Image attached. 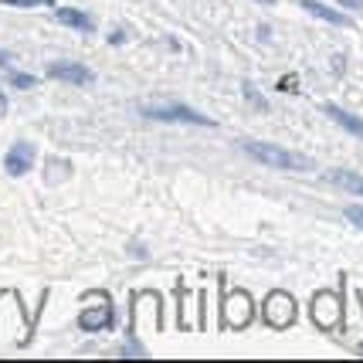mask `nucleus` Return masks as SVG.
Listing matches in <instances>:
<instances>
[{"label":"nucleus","mask_w":363,"mask_h":363,"mask_svg":"<svg viewBox=\"0 0 363 363\" xmlns=\"http://www.w3.org/2000/svg\"><path fill=\"white\" fill-rule=\"evenodd\" d=\"M245 150H248L255 160H262L265 167H275V170H309V167H313L306 157L292 153V150H285V146H275V143L248 140L245 143Z\"/></svg>","instance_id":"1"},{"label":"nucleus","mask_w":363,"mask_h":363,"mask_svg":"<svg viewBox=\"0 0 363 363\" xmlns=\"http://www.w3.org/2000/svg\"><path fill=\"white\" fill-rule=\"evenodd\" d=\"M143 116L146 119H157V123H190V126H214L207 116L194 112L190 106H180V102H160V106H143Z\"/></svg>","instance_id":"2"},{"label":"nucleus","mask_w":363,"mask_h":363,"mask_svg":"<svg viewBox=\"0 0 363 363\" xmlns=\"http://www.w3.org/2000/svg\"><path fill=\"white\" fill-rule=\"evenodd\" d=\"M292 319H296V299L289 292H272L265 299V323L275 330H285L292 326Z\"/></svg>","instance_id":"3"},{"label":"nucleus","mask_w":363,"mask_h":363,"mask_svg":"<svg viewBox=\"0 0 363 363\" xmlns=\"http://www.w3.org/2000/svg\"><path fill=\"white\" fill-rule=\"evenodd\" d=\"M343 313V306H340V296H333V292H319L316 299H313V319H316L323 330H333L336 326V319Z\"/></svg>","instance_id":"4"},{"label":"nucleus","mask_w":363,"mask_h":363,"mask_svg":"<svg viewBox=\"0 0 363 363\" xmlns=\"http://www.w3.org/2000/svg\"><path fill=\"white\" fill-rule=\"evenodd\" d=\"M31 167H34V146L24 140L17 143V146H11V153L4 157V170L11 177H24Z\"/></svg>","instance_id":"5"},{"label":"nucleus","mask_w":363,"mask_h":363,"mask_svg":"<svg viewBox=\"0 0 363 363\" xmlns=\"http://www.w3.org/2000/svg\"><path fill=\"white\" fill-rule=\"evenodd\" d=\"M252 319V299L245 292H231V299L224 302V326H245Z\"/></svg>","instance_id":"6"},{"label":"nucleus","mask_w":363,"mask_h":363,"mask_svg":"<svg viewBox=\"0 0 363 363\" xmlns=\"http://www.w3.org/2000/svg\"><path fill=\"white\" fill-rule=\"evenodd\" d=\"M48 75L58 82H72V85H89V82H92V72L79 62H55L48 68Z\"/></svg>","instance_id":"7"},{"label":"nucleus","mask_w":363,"mask_h":363,"mask_svg":"<svg viewBox=\"0 0 363 363\" xmlns=\"http://www.w3.org/2000/svg\"><path fill=\"white\" fill-rule=\"evenodd\" d=\"M109 323H112V306H109V299H106V296L99 299V309H85V313L79 316V326H82L85 333L106 330Z\"/></svg>","instance_id":"8"},{"label":"nucleus","mask_w":363,"mask_h":363,"mask_svg":"<svg viewBox=\"0 0 363 363\" xmlns=\"http://www.w3.org/2000/svg\"><path fill=\"white\" fill-rule=\"evenodd\" d=\"M55 17H58L62 24H68V28H79V31H92L95 28V21L85 14V11H79V7H58Z\"/></svg>","instance_id":"9"},{"label":"nucleus","mask_w":363,"mask_h":363,"mask_svg":"<svg viewBox=\"0 0 363 363\" xmlns=\"http://www.w3.org/2000/svg\"><path fill=\"white\" fill-rule=\"evenodd\" d=\"M302 7H306L309 14H316L319 21H330V24H347V17L340 14V11H333V7L319 4V0H302Z\"/></svg>","instance_id":"10"},{"label":"nucleus","mask_w":363,"mask_h":363,"mask_svg":"<svg viewBox=\"0 0 363 363\" xmlns=\"http://www.w3.org/2000/svg\"><path fill=\"white\" fill-rule=\"evenodd\" d=\"M326 116H333V119H336L343 129H350V133L363 136V119H357V116H350V112H343V109H336V106H326Z\"/></svg>","instance_id":"11"},{"label":"nucleus","mask_w":363,"mask_h":363,"mask_svg":"<svg viewBox=\"0 0 363 363\" xmlns=\"http://www.w3.org/2000/svg\"><path fill=\"white\" fill-rule=\"evenodd\" d=\"M333 180H336L340 187H347L350 194H360V197H363V177H360V174H350V170H336V174H333Z\"/></svg>","instance_id":"12"},{"label":"nucleus","mask_w":363,"mask_h":363,"mask_svg":"<svg viewBox=\"0 0 363 363\" xmlns=\"http://www.w3.org/2000/svg\"><path fill=\"white\" fill-rule=\"evenodd\" d=\"M347 218L363 231V204H350V207H347Z\"/></svg>","instance_id":"13"},{"label":"nucleus","mask_w":363,"mask_h":363,"mask_svg":"<svg viewBox=\"0 0 363 363\" xmlns=\"http://www.w3.org/2000/svg\"><path fill=\"white\" fill-rule=\"evenodd\" d=\"M11 82H14L17 89H31V85H34L31 75H21V72H11Z\"/></svg>","instance_id":"14"},{"label":"nucleus","mask_w":363,"mask_h":363,"mask_svg":"<svg viewBox=\"0 0 363 363\" xmlns=\"http://www.w3.org/2000/svg\"><path fill=\"white\" fill-rule=\"evenodd\" d=\"M7 7H41V4H51V0H4Z\"/></svg>","instance_id":"15"},{"label":"nucleus","mask_w":363,"mask_h":363,"mask_svg":"<svg viewBox=\"0 0 363 363\" xmlns=\"http://www.w3.org/2000/svg\"><path fill=\"white\" fill-rule=\"evenodd\" d=\"M109 41H112V45H123V41H126V31H112Z\"/></svg>","instance_id":"16"},{"label":"nucleus","mask_w":363,"mask_h":363,"mask_svg":"<svg viewBox=\"0 0 363 363\" xmlns=\"http://www.w3.org/2000/svg\"><path fill=\"white\" fill-rule=\"evenodd\" d=\"M0 68H11V55L7 51H0Z\"/></svg>","instance_id":"17"},{"label":"nucleus","mask_w":363,"mask_h":363,"mask_svg":"<svg viewBox=\"0 0 363 363\" xmlns=\"http://www.w3.org/2000/svg\"><path fill=\"white\" fill-rule=\"evenodd\" d=\"M7 112V99H4V92H0V116Z\"/></svg>","instance_id":"18"},{"label":"nucleus","mask_w":363,"mask_h":363,"mask_svg":"<svg viewBox=\"0 0 363 363\" xmlns=\"http://www.w3.org/2000/svg\"><path fill=\"white\" fill-rule=\"evenodd\" d=\"M343 4H350V7H363V0H343Z\"/></svg>","instance_id":"19"},{"label":"nucleus","mask_w":363,"mask_h":363,"mask_svg":"<svg viewBox=\"0 0 363 363\" xmlns=\"http://www.w3.org/2000/svg\"><path fill=\"white\" fill-rule=\"evenodd\" d=\"M262 4H272V0H262Z\"/></svg>","instance_id":"20"}]
</instances>
